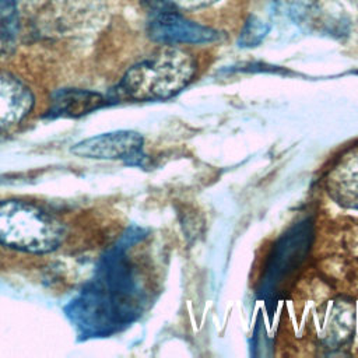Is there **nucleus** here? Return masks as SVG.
<instances>
[{"mask_svg":"<svg viewBox=\"0 0 358 358\" xmlns=\"http://www.w3.org/2000/svg\"><path fill=\"white\" fill-rule=\"evenodd\" d=\"M196 73L194 59L180 49H165L133 66L117 91L133 101H162L185 90Z\"/></svg>","mask_w":358,"mask_h":358,"instance_id":"nucleus-1","label":"nucleus"},{"mask_svg":"<svg viewBox=\"0 0 358 358\" xmlns=\"http://www.w3.org/2000/svg\"><path fill=\"white\" fill-rule=\"evenodd\" d=\"M280 11L295 21L303 20L315 7L316 0H275Z\"/></svg>","mask_w":358,"mask_h":358,"instance_id":"nucleus-9","label":"nucleus"},{"mask_svg":"<svg viewBox=\"0 0 358 358\" xmlns=\"http://www.w3.org/2000/svg\"><path fill=\"white\" fill-rule=\"evenodd\" d=\"M141 3L150 15L176 10L173 0H141Z\"/></svg>","mask_w":358,"mask_h":358,"instance_id":"nucleus-10","label":"nucleus"},{"mask_svg":"<svg viewBox=\"0 0 358 358\" xmlns=\"http://www.w3.org/2000/svg\"><path fill=\"white\" fill-rule=\"evenodd\" d=\"M32 106L31 90L18 78L0 73V136L18 126Z\"/></svg>","mask_w":358,"mask_h":358,"instance_id":"nucleus-5","label":"nucleus"},{"mask_svg":"<svg viewBox=\"0 0 358 358\" xmlns=\"http://www.w3.org/2000/svg\"><path fill=\"white\" fill-rule=\"evenodd\" d=\"M183 4L185 3H192V4H194V6H200V4H206L208 0H180Z\"/></svg>","mask_w":358,"mask_h":358,"instance_id":"nucleus-11","label":"nucleus"},{"mask_svg":"<svg viewBox=\"0 0 358 358\" xmlns=\"http://www.w3.org/2000/svg\"><path fill=\"white\" fill-rule=\"evenodd\" d=\"M71 151L80 157L96 159H122L130 165H140L144 159L143 137L131 130H119L85 138Z\"/></svg>","mask_w":358,"mask_h":358,"instance_id":"nucleus-3","label":"nucleus"},{"mask_svg":"<svg viewBox=\"0 0 358 358\" xmlns=\"http://www.w3.org/2000/svg\"><path fill=\"white\" fill-rule=\"evenodd\" d=\"M147 32L152 41L164 45L207 43L218 38L217 31L185 18L178 10L150 15Z\"/></svg>","mask_w":358,"mask_h":358,"instance_id":"nucleus-4","label":"nucleus"},{"mask_svg":"<svg viewBox=\"0 0 358 358\" xmlns=\"http://www.w3.org/2000/svg\"><path fill=\"white\" fill-rule=\"evenodd\" d=\"M18 29L17 7L14 0H0V45L8 46L14 42Z\"/></svg>","mask_w":358,"mask_h":358,"instance_id":"nucleus-7","label":"nucleus"},{"mask_svg":"<svg viewBox=\"0 0 358 358\" xmlns=\"http://www.w3.org/2000/svg\"><path fill=\"white\" fill-rule=\"evenodd\" d=\"M105 98L96 92L83 90H63L52 99L50 112L55 116H80L101 108Z\"/></svg>","mask_w":358,"mask_h":358,"instance_id":"nucleus-6","label":"nucleus"},{"mask_svg":"<svg viewBox=\"0 0 358 358\" xmlns=\"http://www.w3.org/2000/svg\"><path fill=\"white\" fill-rule=\"evenodd\" d=\"M63 234V224L42 207L22 200L0 201V245L48 253L62 243Z\"/></svg>","mask_w":358,"mask_h":358,"instance_id":"nucleus-2","label":"nucleus"},{"mask_svg":"<svg viewBox=\"0 0 358 358\" xmlns=\"http://www.w3.org/2000/svg\"><path fill=\"white\" fill-rule=\"evenodd\" d=\"M268 29L270 27L263 20H260L256 15H249L238 39L239 46L242 48L257 46L264 39Z\"/></svg>","mask_w":358,"mask_h":358,"instance_id":"nucleus-8","label":"nucleus"}]
</instances>
